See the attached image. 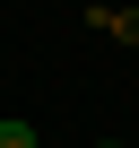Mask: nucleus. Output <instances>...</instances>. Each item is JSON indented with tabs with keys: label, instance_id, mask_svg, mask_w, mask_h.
<instances>
[{
	"label": "nucleus",
	"instance_id": "1",
	"mask_svg": "<svg viewBox=\"0 0 139 148\" xmlns=\"http://www.w3.org/2000/svg\"><path fill=\"white\" fill-rule=\"evenodd\" d=\"M0 148H44V139H35L26 122H0Z\"/></svg>",
	"mask_w": 139,
	"mask_h": 148
},
{
	"label": "nucleus",
	"instance_id": "2",
	"mask_svg": "<svg viewBox=\"0 0 139 148\" xmlns=\"http://www.w3.org/2000/svg\"><path fill=\"white\" fill-rule=\"evenodd\" d=\"M130 9H139V0H130Z\"/></svg>",
	"mask_w": 139,
	"mask_h": 148
}]
</instances>
